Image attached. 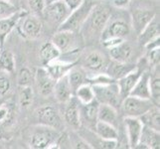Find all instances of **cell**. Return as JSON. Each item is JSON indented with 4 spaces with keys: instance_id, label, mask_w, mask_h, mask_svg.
I'll use <instances>...</instances> for the list:
<instances>
[{
    "instance_id": "45",
    "label": "cell",
    "mask_w": 160,
    "mask_h": 149,
    "mask_svg": "<svg viewBox=\"0 0 160 149\" xmlns=\"http://www.w3.org/2000/svg\"><path fill=\"white\" fill-rule=\"evenodd\" d=\"M2 99H1V97H0V106H2Z\"/></svg>"
},
{
    "instance_id": "4",
    "label": "cell",
    "mask_w": 160,
    "mask_h": 149,
    "mask_svg": "<svg viewBox=\"0 0 160 149\" xmlns=\"http://www.w3.org/2000/svg\"><path fill=\"white\" fill-rule=\"evenodd\" d=\"M92 87L95 93V99L98 103L109 104L115 108L120 107L122 98L120 97L117 82L110 84L93 85Z\"/></svg>"
},
{
    "instance_id": "32",
    "label": "cell",
    "mask_w": 160,
    "mask_h": 149,
    "mask_svg": "<svg viewBox=\"0 0 160 149\" xmlns=\"http://www.w3.org/2000/svg\"><path fill=\"white\" fill-rule=\"evenodd\" d=\"M67 77H68L70 85L72 87V90H73L74 92H75V91L78 89V87L81 85L87 82V76H86V74L82 70L76 68L75 66L68 72Z\"/></svg>"
},
{
    "instance_id": "10",
    "label": "cell",
    "mask_w": 160,
    "mask_h": 149,
    "mask_svg": "<svg viewBox=\"0 0 160 149\" xmlns=\"http://www.w3.org/2000/svg\"><path fill=\"white\" fill-rule=\"evenodd\" d=\"M98 103L96 99L88 103H80V119L81 126L92 130L98 121Z\"/></svg>"
},
{
    "instance_id": "21",
    "label": "cell",
    "mask_w": 160,
    "mask_h": 149,
    "mask_svg": "<svg viewBox=\"0 0 160 149\" xmlns=\"http://www.w3.org/2000/svg\"><path fill=\"white\" fill-rule=\"evenodd\" d=\"M109 50V57L112 61L120 63H128L133 54V48L129 43L122 41L118 45L114 46Z\"/></svg>"
},
{
    "instance_id": "40",
    "label": "cell",
    "mask_w": 160,
    "mask_h": 149,
    "mask_svg": "<svg viewBox=\"0 0 160 149\" xmlns=\"http://www.w3.org/2000/svg\"><path fill=\"white\" fill-rule=\"evenodd\" d=\"M11 89V82L8 78L4 76L0 77V97L5 96Z\"/></svg>"
},
{
    "instance_id": "39",
    "label": "cell",
    "mask_w": 160,
    "mask_h": 149,
    "mask_svg": "<svg viewBox=\"0 0 160 149\" xmlns=\"http://www.w3.org/2000/svg\"><path fill=\"white\" fill-rule=\"evenodd\" d=\"M70 138V143L71 145H73L72 147L74 148H85V149H89V148H92L89 143H88L82 136H78V135H71L69 136Z\"/></svg>"
},
{
    "instance_id": "29",
    "label": "cell",
    "mask_w": 160,
    "mask_h": 149,
    "mask_svg": "<svg viewBox=\"0 0 160 149\" xmlns=\"http://www.w3.org/2000/svg\"><path fill=\"white\" fill-rule=\"evenodd\" d=\"M145 126L153 128L155 130H160V112H159V106H154L146 112L142 117H139Z\"/></svg>"
},
{
    "instance_id": "42",
    "label": "cell",
    "mask_w": 160,
    "mask_h": 149,
    "mask_svg": "<svg viewBox=\"0 0 160 149\" xmlns=\"http://www.w3.org/2000/svg\"><path fill=\"white\" fill-rule=\"evenodd\" d=\"M112 4L115 7L123 9V8H126L128 6L130 0H112Z\"/></svg>"
},
{
    "instance_id": "7",
    "label": "cell",
    "mask_w": 160,
    "mask_h": 149,
    "mask_svg": "<svg viewBox=\"0 0 160 149\" xmlns=\"http://www.w3.org/2000/svg\"><path fill=\"white\" fill-rule=\"evenodd\" d=\"M18 31L22 37L29 40H34L41 36L43 24L37 15L26 14L18 22Z\"/></svg>"
},
{
    "instance_id": "23",
    "label": "cell",
    "mask_w": 160,
    "mask_h": 149,
    "mask_svg": "<svg viewBox=\"0 0 160 149\" xmlns=\"http://www.w3.org/2000/svg\"><path fill=\"white\" fill-rule=\"evenodd\" d=\"M150 73L149 72L142 71L140 78L137 81L133 89L131 90L129 96L150 99Z\"/></svg>"
},
{
    "instance_id": "13",
    "label": "cell",
    "mask_w": 160,
    "mask_h": 149,
    "mask_svg": "<svg viewBox=\"0 0 160 149\" xmlns=\"http://www.w3.org/2000/svg\"><path fill=\"white\" fill-rule=\"evenodd\" d=\"M34 80L36 81L38 91H39L41 96L49 97L52 95L56 81L50 76L46 68L38 69L34 76Z\"/></svg>"
},
{
    "instance_id": "31",
    "label": "cell",
    "mask_w": 160,
    "mask_h": 149,
    "mask_svg": "<svg viewBox=\"0 0 160 149\" xmlns=\"http://www.w3.org/2000/svg\"><path fill=\"white\" fill-rule=\"evenodd\" d=\"M74 96L80 103H88L95 99V93H93L92 87L89 82H85V84L81 85L75 91Z\"/></svg>"
},
{
    "instance_id": "18",
    "label": "cell",
    "mask_w": 160,
    "mask_h": 149,
    "mask_svg": "<svg viewBox=\"0 0 160 149\" xmlns=\"http://www.w3.org/2000/svg\"><path fill=\"white\" fill-rule=\"evenodd\" d=\"M155 13L148 9H134L131 12V26L138 35L145 26L152 20Z\"/></svg>"
},
{
    "instance_id": "36",
    "label": "cell",
    "mask_w": 160,
    "mask_h": 149,
    "mask_svg": "<svg viewBox=\"0 0 160 149\" xmlns=\"http://www.w3.org/2000/svg\"><path fill=\"white\" fill-rule=\"evenodd\" d=\"M15 5L8 0H0V19L6 18L17 12Z\"/></svg>"
},
{
    "instance_id": "5",
    "label": "cell",
    "mask_w": 160,
    "mask_h": 149,
    "mask_svg": "<svg viewBox=\"0 0 160 149\" xmlns=\"http://www.w3.org/2000/svg\"><path fill=\"white\" fill-rule=\"evenodd\" d=\"M154 106L151 99L140 98L132 96L124 97L120 103V107L124 117H140ZM156 106V104H155Z\"/></svg>"
},
{
    "instance_id": "11",
    "label": "cell",
    "mask_w": 160,
    "mask_h": 149,
    "mask_svg": "<svg viewBox=\"0 0 160 149\" xmlns=\"http://www.w3.org/2000/svg\"><path fill=\"white\" fill-rule=\"evenodd\" d=\"M143 126H144V124L139 117H125L124 127L129 148H135L136 145L139 143Z\"/></svg>"
},
{
    "instance_id": "20",
    "label": "cell",
    "mask_w": 160,
    "mask_h": 149,
    "mask_svg": "<svg viewBox=\"0 0 160 149\" xmlns=\"http://www.w3.org/2000/svg\"><path fill=\"white\" fill-rule=\"evenodd\" d=\"M160 144L159 131L148 126H143L139 143L135 148H146V149H157Z\"/></svg>"
},
{
    "instance_id": "8",
    "label": "cell",
    "mask_w": 160,
    "mask_h": 149,
    "mask_svg": "<svg viewBox=\"0 0 160 149\" xmlns=\"http://www.w3.org/2000/svg\"><path fill=\"white\" fill-rule=\"evenodd\" d=\"M34 117L38 124L45 125L54 129H62L63 122L56 108L51 106H43L34 112Z\"/></svg>"
},
{
    "instance_id": "3",
    "label": "cell",
    "mask_w": 160,
    "mask_h": 149,
    "mask_svg": "<svg viewBox=\"0 0 160 149\" xmlns=\"http://www.w3.org/2000/svg\"><path fill=\"white\" fill-rule=\"evenodd\" d=\"M110 10L106 5H93L89 17L87 18L82 28H87L92 34H102L104 27L107 26L110 19Z\"/></svg>"
},
{
    "instance_id": "24",
    "label": "cell",
    "mask_w": 160,
    "mask_h": 149,
    "mask_svg": "<svg viewBox=\"0 0 160 149\" xmlns=\"http://www.w3.org/2000/svg\"><path fill=\"white\" fill-rule=\"evenodd\" d=\"M137 66L128 63H120V62H115L112 61L108 63V67L106 69V73L114 81H118V79L122 78L123 76L128 75L131 71H133Z\"/></svg>"
},
{
    "instance_id": "16",
    "label": "cell",
    "mask_w": 160,
    "mask_h": 149,
    "mask_svg": "<svg viewBox=\"0 0 160 149\" xmlns=\"http://www.w3.org/2000/svg\"><path fill=\"white\" fill-rule=\"evenodd\" d=\"M26 14L27 12L25 11L18 10L17 12L9 16V17L0 19V48H2L7 36L15 29L20 19L24 17Z\"/></svg>"
},
{
    "instance_id": "28",
    "label": "cell",
    "mask_w": 160,
    "mask_h": 149,
    "mask_svg": "<svg viewBox=\"0 0 160 149\" xmlns=\"http://www.w3.org/2000/svg\"><path fill=\"white\" fill-rule=\"evenodd\" d=\"M118 112L115 107L109 106V104L100 103L98 112V120L103 121V122L110 123L114 126L118 124Z\"/></svg>"
},
{
    "instance_id": "6",
    "label": "cell",
    "mask_w": 160,
    "mask_h": 149,
    "mask_svg": "<svg viewBox=\"0 0 160 149\" xmlns=\"http://www.w3.org/2000/svg\"><path fill=\"white\" fill-rule=\"evenodd\" d=\"M72 9L68 6L64 0H53L50 3L46 4L43 10L42 15L49 22L59 26L68 18Z\"/></svg>"
},
{
    "instance_id": "2",
    "label": "cell",
    "mask_w": 160,
    "mask_h": 149,
    "mask_svg": "<svg viewBox=\"0 0 160 149\" xmlns=\"http://www.w3.org/2000/svg\"><path fill=\"white\" fill-rule=\"evenodd\" d=\"M60 133L57 129L38 124L29 137V145L34 149H46L56 147V141Z\"/></svg>"
},
{
    "instance_id": "19",
    "label": "cell",
    "mask_w": 160,
    "mask_h": 149,
    "mask_svg": "<svg viewBox=\"0 0 160 149\" xmlns=\"http://www.w3.org/2000/svg\"><path fill=\"white\" fill-rule=\"evenodd\" d=\"M53 93L55 98L57 99V102L61 103H66L68 101H70L72 97H74V92L72 90L67 75L56 81Z\"/></svg>"
},
{
    "instance_id": "9",
    "label": "cell",
    "mask_w": 160,
    "mask_h": 149,
    "mask_svg": "<svg viewBox=\"0 0 160 149\" xmlns=\"http://www.w3.org/2000/svg\"><path fill=\"white\" fill-rule=\"evenodd\" d=\"M130 33V25L122 19H109L108 23L102 30L101 37L102 39L106 38H124Z\"/></svg>"
},
{
    "instance_id": "25",
    "label": "cell",
    "mask_w": 160,
    "mask_h": 149,
    "mask_svg": "<svg viewBox=\"0 0 160 149\" xmlns=\"http://www.w3.org/2000/svg\"><path fill=\"white\" fill-rule=\"evenodd\" d=\"M92 131L102 139L118 140V131L117 126H114L110 123L98 120Z\"/></svg>"
},
{
    "instance_id": "26",
    "label": "cell",
    "mask_w": 160,
    "mask_h": 149,
    "mask_svg": "<svg viewBox=\"0 0 160 149\" xmlns=\"http://www.w3.org/2000/svg\"><path fill=\"white\" fill-rule=\"evenodd\" d=\"M74 65L75 64L63 62V61L57 59V60L53 61V62L47 64L45 66V68L52 78L55 81H57L58 79L62 78V77L67 75L68 72L74 67Z\"/></svg>"
},
{
    "instance_id": "12",
    "label": "cell",
    "mask_w": 160,
    "mask_h": 149,
    "mask_svg": "<svg viewBox=\"0 0 160 149\" xmlns=\"http://www.w3.org/2000/svg\"><path fill=\"white\" fill-rule=\"evenodd\" d=\"M64 119L66 123L74 130H79L82 127L80 119V102L75 96L66 102Z\"/></svg>"
},
{
    "instance_id": "15",
    "label": "cell",
    "mask_w": 160,
    "mask_h": 149,
    "mask_svg": "<svg viewBox=\"0 0 160 149\" xmlns=\"http://www.w3.org/2000/svg\"><path fill=\"white\" fill-rule=\"evenodd\" d=\"M108 65V62L107 57L98 51H93L88 54L84 60V63H82L85 69L97 74L106 71Z\"/></svg>"
},
{
    "instance_id": "27",
    "label": "cell",
    "mask_w": 160,
    "mask_h": 149,
    "mask_svg": "<svg viewBox=\"0 0 160 149\" xmlns=\"http://www.w3.org/2000/svg\"><path fill=\"white\" fill-rule=\"evenodd\" d=\"M60 55H61L60 50L54 45V43L52 41L44 43L39 51L40 60L44 66H46L47 64L60 58Z\"/></svg>"
},
{
    "instance_id": "41",
    "label": "cell",
    "mask_w": 160,
    "mask_h": 149,
    "mask_svg": "<svg viewBox=\"0 0 160 149\" xmlns=\"http://www.w3.org/2000/svg\"><path fill=\"white\" fill-rule=\"evenodd\" d=\"M8 117H9V109L8 107H4L3 104L2 106H0V123L4 122V121H6L8 119Z\"/></svg>"
},
{
    "instance_id": "34",
    "label": "cell",
    "mask_w": 160,
    "mask_h": 149,
    "mask_svg": "<svg viewBox=\"0 0 160 149\" xmlns=\"http://www.w3.org/2000/svg\"><path fill=\"white\" fill-rule=\"evenodd\" d=\"M34 101V92L31 86L21 87L19 92V104L22 108H28L32 106Z\"/></svg>"
},
{
    "instance_id": "43",
    "label": "cell",
    "mask_w": 160,
    "mask_h": 149,
    "mask_svg": "<svg viewBox=\"0 0 160 149\" xmlns=\"http://www.w3.org/2000/svg\"><path fill=\"white\" fill-rule=\"evenodd\" d=\"M64 1L67 3V5L72 10H73V9L77 8L78 6H80L84 0H64Z\"/></svg>"
},
{
    "instance_id": "1",
    "label": "cell",
    "mask_w": 160,
    "mask_h": 149,
    "mask_svg": "<svg viewBox=\"0 0 160 149\" xmlns=\"http://www.w3.org/2000/svg\"><path fill=\"white\" fill-rule=\"evenodd\" d=\"M93 5L95 4L91 0H84L80 6L71 11L68 18L58 27V30L70 31L74 33L82 30V27L85 24L87 18L89 17Z\"/></svg>"
},
{
    "instance_id": "35",
    "label": "cell",
    "mask_w": 160,
    "mask_h": 149,
    "mask_svg": "<svg viewBox=\"0 0 160 149\" xmlns=\"http://www.w3.org/2000/svg\"><path fill=\"white\" fill-rule=\"evenodd\" d=\"M33 80H34V75H33L30 69L25 67V68H22L19 71L18 77H17V82L19 87L30 86L32 84Z\"/></svg>"
},
{
    "instance_id": "47",
    "label": "cell",
    "mask_w": 160,
    "mask_h": 149,
    "mask_svg": "<svg viewBox=\"0 0 160 149\" xmlns=\"http://www.w3.org/2000/svg\"><path fill=\"white\" fill-rule=\"evenodd\" d=\"M8 1H11V0H8Z\"/></svg>"
},
{
    "instance_id": "30",
    "label": "cell",
    "mask_w": 160,
    "mask_h": 149,
    "mask_svg": "<svg viewBox=\"0 0 160 149\" xmlns=\"http://www.w3.org/2000/svg\"><path fill=\"white\" fill-rule=\"evenodd\" d=\"M150 99L154 104L159 106L160 97V79H159V66L154 67L153 74L150 73Z\"/></svg>"
},
{
    "instance_id": "37",
    "label": "cell",
    "mask_w": 160,
    "mask_h": 149,
    "mask_svg": "<svg viewBox=\"0 0 160 149\" xmlns=\"http://www.w3.org/2000/svg\"><path fill=\"white\" fill-rule=\"evenodd\" d=\"M29 8L35 15H42L43 10L46 6L45 0H28Z\"/></svg>"
},
{
    "instance_id": "38",
    "label": "cell",
    "mask_w": 160,
    "mask_h": 149,
    "mask_svg": "<svg viewBox=\"0 0 160 149\" xmlns=\"http://www.w3.org/2000/svg\"><path fill=\"white\" fill-rule=\"evenodd\" d=\"M159 56H160V47L147 50L148 63H149V65H151L153 68L159 66Z\"/></svg>"
},
{
    "instance_id": "46",
    "label": "cell",
    "mask_w": 160,
    "mask_h": 149,
    "mask_svg": "<svg viewBox=\"0 0 160 149\" xmlns=\"http://www.w3.org/2000/svg\"><path fill=\"white\" fill-rule=\"evenodd\" d=\"M0 52H1V48H0Z\"/></svg>"
},
{
    "instance_id": "44",
    "label": "cell",
    "mask_w": 160,
    "mask_h": 149,
    "mask_svg": "<svg viewBox=\"0 0 160 149\" xmlns=\"http://www.w3.org/2000/svg\"><path fill=\"white\" fill-rule=\"evenodd\" d=\"M51 1H53V0H45V2H46V4H48V3H50Z\"/></svg>"
},
{
    "instance_id": "17",
    "label": "cell",
    "mask_w": 160,
    "mask_h": 149,
    "mask_svg": "<svg viewBox=\"0 0 160 149\" xmlns=\"http://www.w3.org/2000/svg\"><path fill=\"white\" fill-rule=\"evenodd\" d=\"M141 73H142V70H140L138 67H136L133 71H131L130 73L123 76L122 78H120L117 81L120 97L122 99L128 96H129L131 90L133 89V87L135 86L137 81L140 78Z\"/></svg>"
},
{
    "instance_id": "14",
    "label": "cell",
    "mask_w": 160,
    "mask_h": 149,
    "mask_svg": "<svg viewBox=\"0 0 160 149\" xmlns=\"http://www.w3.org/2000/svg\"><path fill=\"white\" fill-rule=\"evenodd\" d=\"M76 33L70 31L58 30L52 38V42L56 46L61 54L69 52L76 49Z\"/></svg>"
},
{
    "instance_id": "33",
    "label": "cell",
    "mask_w": 160,
    "mask_h": 149,
    "mask_svg": "<svg viewBox=\"0 0 160 149\" xmlns=\"http://www.w3.org/2000/svg\"><path fill=\"white\" fill-rule=\"evenodd\" d=\"M0 70L12 73L15 70V58L12 52L5 50L0 52Z\"/></svg>"
},
{
    "instance_id": "22",
    "label": "cell",
    "mask_w": 160,
    "mask_h": 149,
    "mask_svg": "<svg viewBox=\"0 0 160 149\" xmlns=\"http://www.w3.org/2000/svg\"><path fill=\"white\" fill-rule=\"evenodd\" d=\"M160 24H159V18L155 16L152 18V20L148 23L145 28L143 29L138 34V41L141 45L144 47L147 43L156 39L160 37Z\"/></svg>"
}]
</instances>
